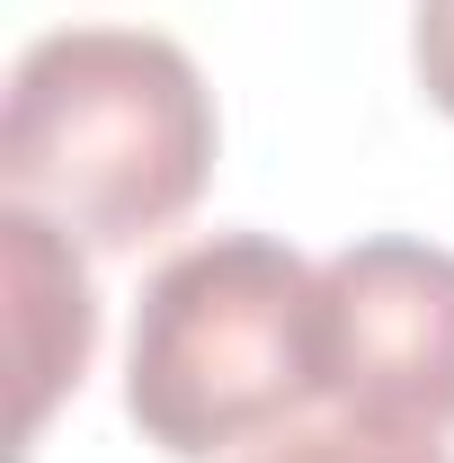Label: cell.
<instances>
[{"instance_id": "6da1fadb", "label": "cell", "mask_w": 454, "mask_h": 463, "mask_svg": "<svg viewBox=\"0 0 454 463\" xmlns=\"http://www.w3.org/2000/svg\"><path fill=\"white\" fill-rule=\"evenodd\" d=\"M214 90L152 27H54L9 71L0 187L90 250L170 232L214 178Z\"/></svg>"}, {"instance_id": "7a4b0ae2", "label": "cell", "mask_w": 454, "mask_h": 463, "mask_svg": "<svg viewBox=\"0 0 454 463\" xmlns=\"http://www.w3.org/2000/svg\"><path fill=\"white\" fill-rule=\"evenodd\" d=\"M321 392V268L268 232H214L152 268L125 347V419L170 463L285 437Z\"/></svg>"}, {"instance_id": "3957f363", "label": "cell", "mask_w": 454, "mask_h": 463, "mask_svg": "<svg viewBox=\"0 0 454 463\" xmlns=\"http://www.w3.org/2000/svg\"><path fill=\"white\" fill-rule=\"evenodd\" d=\"M321 392L339 419L454 437V250L374 232L321 268Z\"/></svg>"}, {"instance_id": "277c9868", "label": "cell", "mask_w": 454, "mask_h": 463, "mask_svg": "<svg viewBox=\"0 0 454 463\" xmlns=\"http://www.w3.org/2000/svg\"><path fill=\"white\" fill-rule=\"evenodd\" d=\"M0 259H9V347H18V446H36L45 410L62 402V383H80L99 347V303L71 259V232L27 205H0Z\"/></svg>"}, {"instance_id": "5b68a950", "label": "cell", "mask_w": 454, "mask_h": 463, "mask_svg": "<svg viewBox=\"0 0 454 463\" xmlns=\"http://www.w3.org/2000/svg\"><path fill=\"white\" fill-rule=\"evenodd\" d=\"M250 463H454L437 437L410 428H374V419H330V428H294L277 446H259Z\"/></svg>"}, {"instance_id": "8992f818", "label": "cell", "mask_w": 454, "mask_h": 463, "mask_svg": "<svg viewBox=\"0 0 454 463\" xmlns=\"http://www.w3.org/2000/svg\"><path fill=\"white\" fill-rule=\"evenodd\" d=\"M410 54H419V80H428V99L454 116V0H419Z\"/></svg>"}]
</instances>
